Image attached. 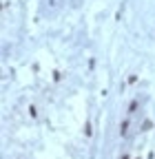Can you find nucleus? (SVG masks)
<instances>
[{
  "mask_svg": "<svg viewBox=\"0 0 155 159\" xmlns=\"http://www.w3.org/2000/svg\"><path fill=\"white\" fill-rule=\"evenodd\" d=\"M126 130H129V122H122V126H120V133H122V135H126Z\"/></svg>",
  "mask_w": 155,
  "mask_h": 159,
  "instance_id": "nucleus-1",
  "label": "nucleus"
},
{
  "mask_svg": "<svg viewBox=\"0 0 155 159\" xmlns=\"http://www.w3.org/2000/svg\"><path fill=\"white\" fill-rule=\"evenodd\" d=\"M120 159H129V157H126V155H122V157H120Z\"/></svg>",
  "mask_w": 155,
  "mask_h": 159,
  "instance_id": "nucleus-2",
  "label": "nucleus"
}]
</instances>
